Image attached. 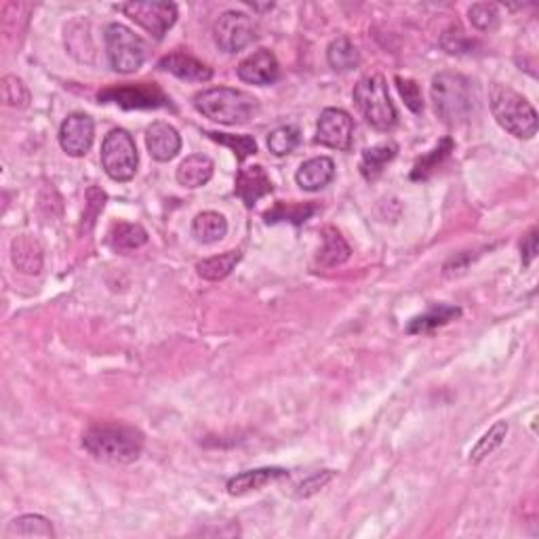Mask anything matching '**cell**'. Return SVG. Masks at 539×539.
I'll use <instances>...</instances> for the list:
<instances>
[{
  "label": "cell",
  "instance_id": "obj_1",
  "mask_svg": "<svg viewBox=\"0 0 539 539\" xmlns=\"http://www.w3.org/2000/svg\"><path fill=\"white\" fill-rule=\"evenodd\" d=\"M83 446L102 462L131 464L142 455L144 434L131 426L100 424L84 432Z\"/></svg>",
  "mask_w": 539,
  "mask_h": 539
},
{
  "label": "cell",
  "instance_id": "obj_2",
  "mask_svg": "<svg viewBox=\"0 0 539 539\" xmlns=\"http://www.w3.org/2000/svg\"><path fill=\"white\" fill-rule=\"evenodd\" d=\"M194 106L207 119L222 125H244L260 110V103L247 91L216 87L207 89L194 97Z\"/></svg>",
  "mask_w": 539,
  "mask_h": 539
},
{
  "label": "cell",
  "instance_id": "obj_3",
  "mask_svg": "<svg viewBox=\"0 0 539 539\" xmlns=\"http://www.w3.org/2000/svg\"><path fill=\"white\" fill-rule=\"evenodd\" d=\"M489 103H491V112L499 127L514 137L531 139L537 133L535 108L514 89L495 83L489 91Z\"/></svg>",
  "mask_w": 539,
  "mask_h": 539
},
{
  "label": "cell",
  "instance_id": "obj_4",
  "mask_svg": "<svg viewBox=\"0 0 539 539\" xmlns=\"http://www.w3.org/2000/svg\"><path fill=\"white\" fill-rule=\"evenodd\" d=\"M432 102L438 119L446 125H462L470 119L474 97H472L470 81L459 72H440L432 78Z\"/></svg>",
  "mask_w": 539,
  "mask_h": 539
},
{
  "label": "cell",
  "instance_id": "obj_5",
  "mask_svg": "<svg viewBox=\"0 0 539 539\" xmlns=\"http://www.w3.org/2000/svg\"><path fill=\"white\" fill-rule=\"evenodd\" d=\"M354 102L367 122L379 131H390L396 125V108L390 100L385 78L379 75L365 76L354 89Z\"/></svg>",
  "mask_w": 539,
  "mask_h": 539
},
{
  "label": "cell",
  "instance_id": "obj_6",
  "mask_svg": "<svg viewBox=\"0 0 539 539\" xmlns=\"http://www.w3.org/2000/svg\"><path fill=\"white\" fill-rule=\"evenodd\" d=\"M106 51L110 66L120 75H133L144 66V40L122 23H110L106 28Z\"/></svg>",
  "mask_w": 539,
  "mask_h": 539
},
{
  "label": "cell",
  "instance_id": "obj_7",
  "mask_svg": "<svg viewBox=\"0 0 539 539\" xmlns=\"http://www.w3.org/2000/svg\"><path fill=\"white\" fill-rule=\"evenodd\" d=\"M102 167L114 181H128L137 173V148L125 128H112L102 144Z\"/></svg>",
  "mask_w": 539,
  "mask_h": 539
},
{
  "label": "cell",
  "instance_id": "obj_8",
  "mask_svg": "<svg viewBox=\"0 0 539 539\" xmlns=\"http://www.w3.org/2000/svg\"><path fill=\"white\" fill-rule=\"evenodd\" d=\"M97 100L102 103H116L125 110H156L169 108L171 100L156 83H137V84H119L100 91Z\"/></svg>",
  "mask_w": 539,
  "mask_h": 539
},
{
  "label": "cell",
  "instance_id": "obj_9",
  "mask_svg": "<svg viewBox=\"0 0 539 539\" xmlns=\"http://www.w3.org/2000/svg\"><path fill=\"white\" fill-rule=\"evenodd\" d=\"M116 9L131 17L135 23H139L156 40H161L177 22V7L173 3H125L119 4Z\"/></svg>",
  "mask_w": 539,
  "mask_h": 539
},
{
  "label": "cell",
  "instance_id": "obj_10",
  "mask_svg": "<svg viewBox=\"0 0 539 539\" xmlns=\"http://www.w3.org/2000/svg\"><path fill=\"white\" fill-rule=\"evenodd\" d=\"M216 42L225 53H238L257 39V23L241 11H225L213 28Z\"/></svg>",
  "mask_w": 539,
  "mask_h": 539
},
{
  "label": "cell",
  "instance_id": "obj_11",
  "mask_svg": "<svg viewBox=\"0 0 539 539\" xmlns=\"http://www.w3.org/2000/svg\"><path fill=\"white\" fill-rule=\"evenodd\" d=\"M316 142L333 150H350L354 144L352 116L340 108L324 110L316 125Z\"/></svg>",
  "mask_w": 539,
  "mask_h": 539
},
{
  "label": "cell",
  "instance_id": "obj_12",
  "mask_svg": "<svg viewBox=\"0 0 539 539\" xmlns=\"http://www.w3.org/2000/svg\"><path fill=\"white\" fill-rule=\"evenodd\" d=\"M95 122L89 114L75 112L61 122L59 128V144L66 155L70 156H84L93 146Z\"/></svg>",
  "mask_w": 539,
  "mask_h": 539
},
{
  "label": "cell",
  "instance_id": "obj_13",
  "mask_svg": "<svg viewBox=\"0 0 539 539\" xmlns=\"http://www.w3.org/2000/svg\"><path fill=\"white\" fill-rule=\"evenodd\" d=\"M278 75L280 66L277 55L268 51V49H261V51L249 55L238 66V78L249 84H257V87H266V84L277 83Z\"/></svg>",
  "mask_w": 539,
  "mask_h": 539
},
{
  "label": "cell",
  "instance_id": "obj_14",
  "mask_svg": "<svg viewBox=\"0 0 539 539\" xmlns=\"http://www.w3.org/2000/svg\"><path fill=\"white\" fill-rule=\"evenodd\" d=\"M272 190V180H270V175L261 164H251V167L238 171L234 194L249 207V209H253L255 202L263 199V196H268Z\"/></svg>",
  "mask_w": 539,
  "mask_h": 539
},
{
  "label": "cell",
  "instance_id": "obj_15",
  "mask_svg": "<svg viewBox=\"0 0 539 539\" xmlns=\"http://www.w3.org/2000/svg\"><path fill=\"white\" fill-rule=\"evenodd\" d=\"M146 146H148L150 156L155 161L169 163L181 150V137L175 127H171L169 122L158 120L152 122L148 131H146Z\"/></svg>",
  "mask_w": 539,
  "mask_h": 539
},
{
  "label": "cell",
  "instance_id": "obj_16",
  "mask_svg": "<svg viewBox=\"0 0 539 539\" xmlns=\"http://www.w3.org/2000/svg\"><path fill=\"white\" fill-rule=\"evenodd\" d=\"M289 479V472L285 468H257V470H247L236 474L234 479H230L228 482V493L234 495V498H241V495L253 493V491H261L263 487L274 485V482Z\"/></svg>",
  "mask_w": 539,
  "mask_h": 539
},
{
  "label": "cell",
  "instance_id": "obj_17",
  "mask_svg": "<svg viewBox=\"0 0 539 539\" xmlns=\"http://www.w3.org/2000/svg\"><path fill=\"white\" fill-rule=\"evenodd\" d=\"M158 67L188 83H207L211 81L213 76V70L209 66H205L202 61L192 57V55L180 51L164 55V57L158 61Z\"/></svg>",
  "mask_w": 539,
  "mask_h": 539
},
{
  "label": "cell",
  "instance_id": "obj_18",
  "mask_svg": "<svg viewBox=\"0 0 539 539\" xmlns=\"http://www.w3.org/2000/svg\"><path fill=\"white\" fill-rule=\"evenodd\" d=\"M335 177V163L329 156H316L305 161L302 167L297 169L296 180L299 188L308 190V192H318L324 186H329Z\"/></svg>",
  "mask_w": 539,
  "mask_h": 539
},
{
  "label": "cell",
  "instance_id": "obj_19",
  "mask_svg": "<svg viewBox=\"0 0 539 539\" xmlns=\"http://www.w3.org/2000/svg\"><path fill=\"white\" fill-rule=\"evenodd\" d=\"M459 316H462V310H459L457 305H449V304L432 305L430 310L424 312L421 316H415L413 321L407 324V333L409 335L432 333V331L445 327V324H449Z\"/></svg>",
  "mask_w": 539,
  "mask_h": 539
},
{
  "label": "cell",
  "instance_id": "obj_20",
  "mask_svg": "<svg viewBox=\"0 0 539 539\" xmlns=\"http://www.w3.org/2000/svg\"><path fill=\"white\" fill-rule=\"evenodd\" d=\"M177 181L183 188H200L211 181L213 177V161L205 155H192L177 167Z\"/></svg>",
  "mask_w": 539,
  "mask_h": 539
},
{
  "label": "cell",
  "instance_id": "obj_21",
  "mask_svg": "<svg viewBox=\"0 0 539 539\" xmlns=\"http://www.w3.org/2000/svg\"><path fill=\"white\" fill-rule=\"evenodd\" d=\"M148 243V232H146L139 224L120 222L114 224L112 230L108 234V244L116 253H127V251H135Z\"/></svg>",
  "mask_w": 539,
  "mask_h": 539
},
{
  "label": "cell",
  "instance_id": "obj_22",
  "mask_svg": "<svg viewBox=\"0 0 539 539\" xmlns=\"http://www.w3.org/2000/svg\"><path fill=\"white\" fill-rule=\"evenodd\" d=\"M192 234L199 243L211 244L222 241L228 234V222L222 213L216 211H202L194 217L192 222Z\"/></svg>",
  "mask_w": 539,
  "mask_h": 539
},
{
  "label": "cell",
  "instance_id": "obj_23",
  "mask_svg": "<svg viewBox=\"0 0 539 539\" xmlns=\"http://www.w3.org/2000/svg\"><path fill=\"white\" fill-rule=\"evenodd\" d=\"M323 249L318 253V263L324 268H333V266H341V263L350 260V244L346 243V238L340 234L335 228H324L323 230Z\"/></svg>",
  "mask_w": 539,
  "mask_h": 539
},
{
  "label": "cell",
  "instance_id": "obj_24",
  "mask_svg": "<svg viewBox=\"0 0 539 539\" xmlns=\"http://www.w3.org/2000/svg\"><path fill=\"white\" fill-rule=\"evenodd\" d=\"M11 257H13L15 268L23 274H39L42 268V251L39 243L30 236H20L13 241L11 247Z\"/></svg>",
  "mask_w": 539,
  "mask_h": 539
},
{
  "label": "cell",
  "instance_id": "obj_25",
  "mask_svg": "<svg viewBox=\"0 0 539 539\" xmlns=\"http://www.w3.org/2000/svg\"><path fill=\"white\" fill-rule=\"evenodd\" d=\"M4 537L7 539H13V537L51 539V537H55V529H53L51 520H47L45 517H39V514H23V517L15 518L13 523H9Z\"/></svg>",
  "mask_w": 539,
  "mask_h": 539
},
{
  "label": "cell",
  "instance_id": "obj_26",
  "mask_svg": "<svg viewBox=\"0 0 539 539\" xmlns=\"http://www.w3.org/2000/svg\"><path fill=\"white\" fill-rule=\"evenodd\" d=\"M396 152H398L396 144L392 142L367 148L363 155V161H360V173L365 175V180H377V177L382 175V171L385 169V164L394 161Z\"/></svg>",
  "mask_w": 539,
  "mask_h": 539
},
{
  "label": "cell",
  "instance_id": "obj_27",
  "mask_svg": "<svg viewBox=\"0 0 539 539\" xmlns=\"http://www.w3.org/2000/svg\"><path fill=\"white\" fill-rule=\"evenodd\" d=\"M327 61H329V66L337 72L354 70V67L360 64L358 49L352 45L350 39H346V36H340V39H335L329 45Z\"/></svg>",
  "mask_w": 539,
  "mask_h": 539
},
{
  "label": "cell",
  "instance_id": "obj_28",
  "mask_svg": "<svg viewBox=\"0 0 539 539\" xmlns=\"http://www.w3.org/2000/svg\"><path fill=\"white\" fill-rule=\"evenodd\" d=\"M241 251H228V253L209 257L196 263V270L205 280H224L232 270L236 268V263L241 261Z\"/></svg>",
  "mask_w": 539,
  "mask_h": 539
},
{
  "label": "cell",
  "instance_id": "obj_29",
  "mask_svg": "<svg viewBox=\"0 0 539 539\" xmlns=\"http://www.w3.org/2000/svg\"><path fill=\"white\" fill-rule=\"evenodd\" d=\"M506 437H508V424H506V421H498V424H493L479 438V443L474 445V449L470 451V457H468L470 464H481L482 459L498 451L499 446L504 445Z\"/></svg>",
  "mask_w": 539,
  "mask_h": 539
},
{
  "label": "cell",
  "instance_id": "obj_30",
  "mask_svg": "<svg viewBox=\"0 0 539 539\" xmlns=\"http://www.w3.org/2000/svg\"><path fill=\"white\" fill-rule=\"evenodd\" d=\"M316 211V205H312V202H305V205H285V202H277V207H274L272 211H268L263 217H266L268 224L291 222L296 225H302L304 222H308Z\"/></svg>",
  "mask_w": 539,
  "mask_h": 539
},
{
  "label": "cell",
  "instance_id": "obj_31",
  "mask_svg": "<svg viewBox=\"0 0 539 539\" xmlns=\"http://www.w3.org/2000/svg\"><path fill=\"white\" fill-rule=\"evenodd\" d=\"M451 150H453V139L451 137H445L443 142H440L437 146V148H434L430 152V155H426V156L420 158L418 164H415L413 171H411V180L413 181L428 180V177H430L434 173V171L438 169V164L443 163L445 158L451 155Z\"/></svg>",
  "mask_w": 539,
  "mask_h": 539
},
{
  "label": "cell",
  "instance_id": "obj_32",
  "mask_svg": "<svg viewBox=\"0 0 539 539\" xmlns=\"http://www.w3.org/2000/svg\"><path fill=\"white\" fill-rule=\"evenodd\" d=\"M299 142H302V135H299V128L293 125L278 127L268 135V148L274 156L291 155L299 146Z\"/></svg>",
  "mask_w": 539,
  "mask_h": 539
},
{
  "label": "cell",
  "instance_id": "obj_33",
  "mask_svg": "<svg viewBox=\"0 0 539 539\" xmlns=\"http://www.w3.org/2000/svg\"><path fill=\"white\" fill-rule=\"evenodd\" d=\"M207 137H211L213 142L228 146V148L234 152L238 163H244V158L255 155L257 152V144L251 135H230V133H216V131H207Z\"/></svg>",
  "mask_w": 539,
  "mask_h": 539
},
{
  "label": "cell",
  "instance_id": "obj_34",
  "mask_svg": "<svg viewBox=\"0 0 539 539\" xmlns=\"http://www.w3.org/2000/svg\"><path fill=\"white\" fill-rule=\"evenodd\" d=\"M3 100L11 108H26L30 103V91L17 76L3 78Z\"/></svg>",
  "mask_w": 539,
  "mask_h": 539
},
{
  "label": "cell",
  "instance_id": "obj_35",
  "mask_svg": "<svg viewBox=\"0 0 539 539\" xmlns=\"http://www.w3.org/2000/svg\"><path fill=\"white\" fill-rule=\"evenodd\" d=\"M470 22L474 23L476 28L487 32V30H493L499 22V13L495 4H487V3H479L472 4L470 7Z\"/></svg>",
  "mask_w": 539,
  "mask_h": 539
},
{
  "label": "cell",
  "instance_id": "obj_36",
  "mask_svg": "<svg viewBox=\"0 0 539 539\" xmlns=\"http://www.w3.org/2000/svg\"><path fill=\"white\" fill-rule=\"evenodd\" d=\"M396 87H398V91H401L402 100L411 112L420 114L421 110H424V100H421V89L418 83L411 81V78L396 76Z\"/></svg>",
  "mask_w": 539,
  "mask_h": 539
},
{
  "label": "cell",
  "instance_id": "obj_37",
  "mask_svg": "<svg viewBox=\"0 0 539 539\" xmlns=\"http://www.w3.org/2000/svg\"><path fill=\"white\" fill-rule=\"evenodd\" d=\"M333 476H335L333 470L316 472V474H312L310 479H305L304 482H299V485L296 487V493H293V495H296L297 499L310 498V495H314V493L321 491L323 487H327L329 482L333 481Z\"/></svg>",
  "mask_w": 539,
  "mask_h": 539
},
{
  "label": "cell",
  "instance_id": "obj_38",
  "mask_svg": "<svg viewBox=\"0 0 539 539\" xmlns=\"http://www.w3.org/2000/svg\"><path fill=\"white\" fill-rule=\"evenodd\" d=\"M520 251H523V266L529 268L531 261L537 257V230H531L529 234L523 238Z\"/></svg>",
  "mask_w": 539,
  "mask_h": 539
}]
</instances>
